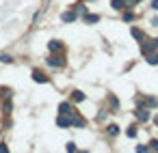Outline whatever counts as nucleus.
<instances>
[{"label": "nucleus", "instance_id": "5", "mask_svg": "<svg viewBox=\"0 0 158 153\" xmlns=\"http://www.w3.org/2000/svg\"><path fill=\"white\" fill-rule=\"evenodd\" d=\"M33 80H35V82H39V84H46V82H48V78H46L39 69H35V71H33Z\"/></svg>", "mask_w": 158, "mask_h": 153}, {"label": "nucleus", "instance_id": "21", "mask_svg": "<svg viewBox=\"0 0 158 153\" xmlns=\"http://www.w3.org/2000/svg\"><path fill=\"white\" fill-rule=\"evenodd\" d=\"M74 11H76V13H85V5H78Z\"/></svg>", "mask_w": 158, "mask_h": 153}, {"label": "nucleus", "instance_id": "24", "mask_svg": "<svg viewBox=\"0 0 158 153\" xmlns=\"http://www.w3.org/2000/svg\"><path fill=\"white\" fill-rule=\"evenodd\" d=\"M2 151H7V144H0V153H2Z\"/></svg>", "mask_w": 158, "mask_h": 153}, {"label": "nucleus", "instance_id": "27", "mask_svg": "<svg viewBox=\"0 0 158 153\" xmlns=\"http://www.w3.org/2000/svg\"><path fill=\"white\" fill-rule=\"evenodd\" d=\"M154 121H156V123H158V116H156V119H154Z\"/></svg>", "mask_w": 158, "mask_h": 153}, {"label": "nucleus", "instance_id": "4", "mask_svg": "<svg viewBox=\"0 0 158 153\" xmlns=\"http://www.w3.org/2000/svg\"><path fill=\"white\" fill-rule=\"evenodd\" d=\"M134 114H136V119H139V121H147V119H149V110H147L145 106H143V108H139Z\"/></svg>", "mask_w": 158, "mask_h": 153}, {"label": "nucleus", "instance_id": "14", "mask_svg": "<svg viewBox=\"0 0 158 153\" xmlns=\"http://www.w3.org/2000/svg\"><path fill=\"white\" fill-rule=\"evenodd\" d=\"M113 7L115 9H123L126 7V0H113Z\"/></svg>", "mask_w": 158, "mask_h": 153}, {"label": "nucleus", "instance_id": "17", "mask_svg": "<svg viewBox=\"0 0 158 153\" xmlns=\"http://www.w3.org/2000/svg\"><path fill=\"white\" fill-rule=\"evenodd\" d=\"M0 61H2V63H11V61H13V58H11V56H9V54H2V56H0Z\"/></svg>", "mask_w": 158, "mask_h": 153}, {"label": "nucleus", "instance_id": "6", "mask_svg": "<svg viewBox=\"0 0 158 153\" xmlns=\"http://www.w3.org/2000/svg\"><path fill=\"white\" fill-rule=\"evenodd\" d=\"M56 125H59V127H69V116H67V114H61V116L56 119Z\"/></svg>", "mask_w": 158, "mask_h": 153}, {"label": "nucleus", "instance_id": "11", "mask_svg": "<svg viewBox=\"0 0 158 153\" xmlns=\"http://www.w3.org/2000/svg\"><path fill=\"white\" fill-rule=\"evenodd\" d=\"M72 99H74L76 104H80V101H85V93H80V91H74V93H72Z\"/></svg>", "mask_w": 158, "mask_h": 153}, {"label": "nucleus", "instance_id": "2", "mask_svg": "<svg viewBox=\"0 0 158 153\" xmlns=\"http://www.w3.org/2000/svg\"><path fill=\"white\" fill-rule=\"evenodd\" d=\"M141 50H143V54H149V52H154V50H156V43H154V41H147V39H143V45H141Z\"/></svg>", "mask_w": 158, "mask_h": 153}, {"label": "nucleus", "instance_id": "7", "mask_svg": "<svg viewBox=\"0 0 158 153\" xmlns=\"http://www.w3.org/2000/svg\"><path fill=\"white\" fill-rule=\"evenodd\" d=\"M69 125H74V127H85V121L80 119V116H69Z\"/></svg>", "mask_w": 158, "mask_h": 153}, {"label": "nucleus", "instance_id": "15", "mask_svg": "<svg viewBox=\"0 0 158 153\" xmlns=\"http://www.w3.org/2000/svg\"><path fill=\"white\" fill-rule=\"evenodd\" d=\"M108 101H110V106H113L115 110L119 108V101H117V97H115V95H110V97H108Z\"/></svg>", "mask_w": 158, "mask_h": 153}, {"label": "nucleus", "instance_id": "12", "mask_svg": "<svg viewBox=\"0 0 158 153\" xmlns=\"http://www.w3.org/2000/svg\"><path fill=\"white\" fill-rule=\"evenodd\" d=\"M69 110H72L69 104H61V106H59V112H61V114H69Z\"/></svg>", "mask_w": 158, "mask_h": 153}, {"label": "nucleus", "instance_id": "3", "mask_svg": "<svg viewBox=\"0 0 158 153\" xmlns=\"http://www.w3.org/2000/svg\"><path fill=\"white\" fill-rule=\"evenodd\" d=\"M76 18H78V13H76V11H65V13L61 15V20H63V22H67V24H69V22H76Z\"/></svg>", "mask_w": 158, "mask_h": 153}, {"label": "nucleus", "instance_id": "8", "mask_svg": "<svg viewBox=\"0 0 158 153\" xmlns=\"http://www.w3.org/2000/svg\"><path fill=\"white\" fill-rule=\"evenodd\" d=\"M145 61H147L149 65H158V52H149V54H145Z\"/></svg>", "mask_w": 158, "mask_h": 153}, {"label": "nucleus", "instance_id": "1", "mask_svg": "<svg viewBox=\"0 0 158 153\" xmlns=\"http://www.w3.org/2000/svg\"><path fill=\"white\" fill-rule=\"evenodd\" d=\"M48 65L50 67H63L65 65V58L63 56H48Z\"/></svg>", "mask_w": 158, "mask_h": 153}, {"label": "nucleus", "instance_id": "16", "mask_svg": "<svg viewBox=\"0 0 158 153\" xmlns=\"http://www.w3.org/2000/svg\"><path fill=\"white\" fill-rule=\"evenodd\" d=\"M108 134H110V136H117V134H119V127H117V125H108Z\"/></svg>", "mask_w": 158, "mask_h": 153}, {"label": "nucleus", "instance_id": "10", "mask_svg": "<svg viewBox=\"0 0 158 153\" xmlns=\"http://www.w3.org/2000/svg\"><path fill=\"white\" fill-rule=\"evenodd\" d=\"M98 20H100V15H95V13H87V15H85V22H87V24H95Z\"/></svg>", "mask_w": 158, "mask_h": 153}, {"label": "nucleus", "instance_id": "23", "mask_svg": "<svg viewBox=\"0 0 158 153\" xmlns=\"http://www.w3.org/2000/svg\"><path fill=\"white\" fill-rule=\"evenodd\" d=\"M152 26H158V18H154V20H152Z\"/></svg>", "mask_w": 158, "mask_h": 153}, {"label": "nucleus", "instance_id": "25", "mask_svg": "<svg viewBox=\"0 0 158 153\" xmlns=\"http://www.w3.org/2000/svg\"><path fill=\"white\" fill-rule=\"evenodd\" d=\"M152 7H154V9H158V0H154V2H152Z\"/></svg>", "mask_w": 158, "mask_h": 153}, {"label": "nucleus", "instance_id": "22", "mask_svg": "<svg viewBox=\"0 0 158 153\" xmlns=\"http://www.w3.org/2000/svg\"><path fill=\"white\" fill-rule=\"evenodd\" d=\"M134 2H139V0H126V7H132Z\"/></svg>", "mask_w": 158, "mask_h": 153}, {"label": "nucleus", "instance_id": "19", "mask_svg": "<svg viewBox=\"0 0 158 153\" xmlns=\"http://www.w3.org/2000/svg\"><path fill=\"white\" fill-rule=\"evenodd\" d=\"M128 136L134 138V136H136V127H130V129H128Z\"/></svg>", "mask_w": 158, "mask_h": 153}, {"label": "nucleus", "instance_id": "18", "mask_svg": "<svg viewBox=\"0 0 158 153\" xmlns=\"http://www.w3.org/2000/svg\"><path fill=\"white\" fill-rule=\"evenodd\" d=\"M132 18H134V15H132V13H130V11H128V13H123V22H130V20H132Z\"/></svg>", "mask_w": 158, "mask_h": 153}, {"label": "nucleus", "instance_id": "26", "mask_svg": "<svg viewBox=\"0 0 158 153\" xmlns=\"http://www.w3.org/2000/svg\"><path fill=\"white\" fill-rule=\"evenodd\" d=\"M154 43H156V48H158V39H154Z\"/></svg>", "mask_w": 158, "mask_h": 153}, {"label": "nucleus", "instance_id": "20", "mask_svg": "<svg viewBox=\"0 0 158 153\" xmlns=\"http://www.w3.org/2000/svg\"><path fill=\"white\" fill-rule=\"evenodd\" d=\"M147 149H154V151H158V140H152V144H149Z\"/></svg>", "mask_w": 158, "mask_h": 153}, {"label": "nucleus", "instance_id": "9", "mask_svg": "<svg viewBox=\"0 0 158 153\" xmlns=\"http://www.w3.org/2000/svg\"><path fill=\"white\" fill-rule=\"evenodd\" d=\"M130 33H132V37H134L136 41H143V39H145V33H143L141 28H132Z\"/></svg>", "mask_w": 158, "mask_h": 153}, {"label": "nucleus", "instance_id": "13", "mask_svg": "<svg viewBox=\"0 0 158 153\" xmlns=\"http://www.w3.org/2000/svg\"><path fill=\"white\" fill-rule=\"evenodd\" d=\"M48 48H50L52 52H59V50H61V43H59V41H50V43H48Z\"/></svg>", "mask_w": 158, "mask_h": 153}]
</instances>
